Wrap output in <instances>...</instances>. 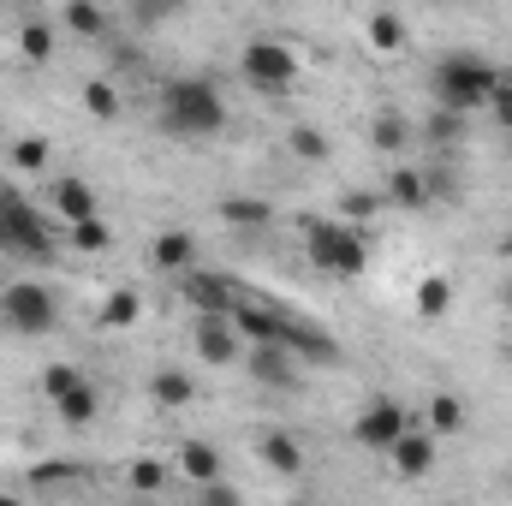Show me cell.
<instances>
[{"label":"cell","mask_w":512,"mask_h":506,"mask_svg":"<svg viewBox=\"0 0 512 506\" xmlns=\"http://www.w3.org/2000/svg\"><path fill=\"white\" fill-rule=\"evenodd\" d=\"M155 126L179 143H203L227 131V96L209 78H167L161 102H155Z\"/></svg>","instance_id":"6da1fadb"},{"label":"cell","mask_w":512,"mask_h":506,"mask_svg":"<svg viewBox=\"0 0 512 506\" xmlns=\"http://www.w3.org/2000/svg\"><path fill=\"white\" fill-rule=\"evenodd\" d=\"M298 233H304V256H310V268H322V274H334V280H358V274L370 268V245L358 239L352 221L304 215Z\"/></svg>","instance_id":"7a4b0ae2"},{"label":"cell","mask_w":512,"mask_h":506,"mask_svg":"<svg viewBox=\"0 0 512 506\" xmlns=\"http://www.w3.org/2000/svg\"><path fill=\"white\" fill-rule=\"evenodd\" d=\"M495 78H501V72H495L489 60H477V54H441V60H435V72H429V96H435V108L471 114V108H483V102H489Z\"/></svg>","instance_id":"3957f363"},{"label":"cell","mask_w":512,"mask_h":506,"mask_svg":"<svg viewBox=\"0 0 512 506\" xmlns=\"http://www.w3.org/2000/svg\"><path fill=\"white\" fill-rule=\"evenodd\" d=\"M0 322L18 334V340H42L60 328V304L42 280H6L0 286Z\"/></svg>","instance_id":"277c9868"},{"label":"cell","mask_w":512,"mask_h":506,"mask_svg":"<svg viewBox=\"0 0 512 506\" xmlns=\"http://www.w3.org/2000/svg\"><path fill=\"white\" fill-rule=\"evenodd\" d=\"M0 251L18 256V262H48V256H54L48 221H42L24 197H12V191H0Z\"/></svg>","instance_id":"5b68a950"},{"label":"cell","mask_w":512,"mask_h":506,"mask_svg":"<svg viewBox=\"0 0 512 506\" xmlns=\"http://www.w3.org/2000/svg\"><path fill=\"white\" fill-rule=\"evenodd\" d=\"M239 78L262 96H286L298 84V54L286 42H274V36H251L245 54H239Z\"/></svg>","instance_id":"8992f818"},{"label":"cell","mask_w":512,"mask_h":506,"mask_svg":"<svg viewBox=\"0 0 512 506\" xmlns=\"http://www.w3.org/2000/svg\"><path fill=\"white\" fill-rule=\"evenodd\" d=\"M405 429H411V411H405L399 399H387V393H376V399L352 417V441H358V447H370V453H387Z\"/></svg>","instance_id":"52a82bcc"},{"label":"cell","mask_w":512,"mask_h":506,"mask_svg":"<svg viewBox=\"0 0 512 506\" xmlns=\"http://www.w3.org/2000/svg\"><path fill=\"white\" fill-rule=\"evenodd\" d=\"M280 346H286L298 364H316V370H340V358H346L334 334H322L316 322H304V316H292V310H286V322H280Z\"/></svg>","instance_id":"ba28073f"},{"label":"cell","mask_w":512,"mask_h":506,"mask_svg":"<svg viewBox=\"0 0 512 506\" xmlns=\"http://www.w3.org/2000/svg\"><path fill=\"white\" fill-rule=\"evenodd\" d=\"M179 292H185V304L197 310V316H233V304L245 298L227 274H215V268H185L179 274Z\"/></svg>","instance_id":"9c48e42d"},{"label":"cell","mask_w":512,"mask_h":506,"mask_svg":"<svg viewBox=\"0 0 512 506\" xmlns=\"http://www.w3.org/2000/svg\"><path fill=\"white\" fill-rule=\"evenodd\" d=\"M191 346H197V358H203L209 370H227V364L245 358V334L233 328V316H197Z\"/></svg>","instance_id":"30bf717a"},{"label":"cell","mask_w":512,"mask_h":506,"mask_svg":"<svg viewBox=\"0 0 512 506\" xmlns=\"http://www.w3.org/2000/svg\"><path fill=\"white\" fill-rule=\"evenodd\" d=\"M435 447H441V435L411 423V429L387 447V459H393V471H399V477H411V483H417V477H429V471H435Z\"/></svg>","instance_id":"8fae6325"},{"label":"cell","mask_w":512,"mask_h":506,"mask_svg":"<svg viewBox=\"0 0 512 506\" xmlns=\"http://www.w3.org/2000/svg\"><path fill=\"white\" fill-rule=\"evenodd\" d=\"M245 352H251L245 370H251L262 387H274V393H292V387H298V358H292L280 340H262V346H245Z\"/></svg>","instance_id":"7c38bea8"},{"label":"cell","mask_w":512,"mask_h":506,"mask_svg":"<svg viewBox=\"0 0 512 506\" xmlns=\"http://www.w3.org/2000/svg\"><path fill=\"white\" fill-rule=\"evenodd\" d=\"M280 322H286V310H280V304H262V298H239V304H233V328L245 334V346L280 340Z\"/></svg>","instance_id":"4fadbf2b"},{"label":"cell","mask_w":512,"mask_h":506,"mask_svg":"<svg viewBox=\"0 0 512 506\" xmlns=\"http://www.w3.org/2000/svg\"><path fill=\"white\" fill-rule=\"evenodd\" d=\"M256 459H262L268 471H280V477H298L310 453H304V441H298L292 429H268V435L256 441Z\"/></svg>","instance_id":"5bb4252c"},{"label":"cell","mask_w":512,"mask_h":506,"mask_svg":"<svg viewBox=\"0 0 512 506\" xmlns=\"http://www.w3.org/2000/svg\"><path fill=\"white\" fill-rule=\"evenodd\" d=\"M149 262H155L161 274H185V268H197V239H191L185 227H167V233H155Z\"/></svg>","instance_id":"9a60e30c"},{"label":"cell","mask_w":512,"mask_h":506,"mask_svg":"<svg viewBox=\"0 0 512 506\" xmlns=\"http://www.w3.org/2000/svg\"><path fill=\"white\" fill-rule=\"evenodd\" d=\"M54 215L72 227V221H84V215H102L96 209V191H90V179H78V173H66V179H54Z\"/></svg>","instance_id":"2e32d148"},{"label":"cell","mask_w":512,"mask_h":506,"mask_svg":"<svg viewBox=\"0 0 512 506\" xmlns=\"http://www.w3.org/2000/svg\"><path fill=\"white\" fill-rule=\"evenodd\" d=\"M382 197L393 209H423V203H429V173H423V167H393L387 185H382Z\"/></svg>","instance_id":"e0dca14e"},{"label":"cell","mask_w":512,"mask_h":506,"mask_svg":"<svg viewBox=\"0 0 512 506\" xmlns=\"http://www.w3.org/2000/svg\"><path fill=\"white\" fill-rule=\"evenodd\" d=\"M54 48H60V24H48V18H24V24H18V54H24L30 66H48Z\"/></svg>","instance_id":"ac0fdd59"},{"label":"cell","mask_w":512,"mask_h":506,"mask_svg":"<svg viewBox=\"0 0 512 506\" xmlns=\"http://www.w3.org/2000/svg\"><path fill=\"white\" fill-rule=\"evenodd\" d=\"M54 411H60V423H66V429H90V423H96V411H102V393H96L90 381H78V387H66V393L54 399Z\"/></svg>","instance_id":"d6986e66"},{"label":"cell","mask_w":512,"mask_h":506,"mask_svg":"<svg viewBox=\"0 0 512 506\" xmlns=\"http://www.w3.org/2000/svg\"><path fill=\"white\" fill-rule=\"evenodd\" d=\"M173 465H179L191 483H215V477H221V447H215V441H179Z\"/></svg>","instance_id":"ffe728a7"},{"label":"cell","mask_w":512,"mask_h":506,"mask_svg":"<svg viewBox=\"0 0 512 506\" xmlns=\"http://www.w3.org/2000/svg\"><path fill=\"white\" fill-rule=\"evenodd\" d=\"M60 30H72L78 42H102V36H108V6H102V0H66Z\"/></svg>","instance_id":"44dd1931"},{"label":"cell","mask_w":512,"mask_h":506,"mask_svg":"<svg viewBox=\"0 0 512 506\" xmlns=\"http://www.w3.org/2000/svg\"><path fill=\"white\" fill-rule=\"evenodd\" d=\"M233 233H262L268 221H274V209L262 203V197H221V209H215Z\"/></svg>","instance_id":"7402d4cb"},{"label":"cell","mask_w":512,"mask_h":506,"mask_svg":"<svg viewBox=\"0 0 512 506\" xmlns=\"http://www.w3.org/2000/svg\"><path fill=\"white\" fill-rule=\"evenodd\" d=\"M149 399H155L161 411H185V405L197 399V381L185 376V370H161V376L149 381Z\"/></svg>","instance_id":"603a6c76"},{"label":"cell","mask_w":512,"mask_h":506,"mask_svg":"<svg viewBox=\"0 0 512 506\" xmlns=\"http://www.w3.org/2000/svg\"><path fill=\"white\" fill-rule=\"evenodd\" d=\"M84 114H90V120H102V126H114V120L126 114V102H120L114 78H90V84H84Z\"/></svg>","instance_id":"cb8c5ba5"},{"label":"cell","mask_w":512,"mask_h":506,"mask_svg":"<svg viewBox=\"0 0 512 506\" xmlns=\"http://www.w3.org/2000/svg\"><path fill=\"white\" fill-rule=\"evenodd\" d=\"M423 429H435V435H459V429H465V399H459V393H435V399L423 405Z\"/></svg>","instance_id":"d4e9b609"},{"label":"cell","mask_w":512,"mask_h":506,"mask_svg":"<svg viewBox=\"0 0 512 506\" xmlns=\"http://www.w3.org/2000/svg\"><path fill=\"white\" fill-rule=\"evenodd\" d=\"M137 316H143V298L131 292V286H114L108 298H102V328H137Z\"/></svg>","instance_id":"484cf974"},{"label":"cell","mask_w":512,"mask_h":506,"mask_svg":"<svg viewBox=\"0 0 512 506\" xmlns=\"http://www.w3.org/2000/svg\"><path fill=\"white\" fill-rule=\"evenodd\" d=\"M126 483L137 489V495H167L173 465H167V459H131V465H126Z\"/></svg>","instance_id":"4316f807"},{"label":"cell","mask_w":512,"mask_h":506,"mask_svg":"<svg viewBox=\"0 0 512 506\" xmlns=\"http://www.w3.org/2000/svg\"><path fill=\"white\" fill-rule=\"evenodd\" d=\"M447 310H453V280H447V274H429V280L417 286V316H423V322H441Z\"/></svg>","instance_id":"83f0119b"},{"label":"cell","mask_w":512,"mask_h":506,"mask_svg":"<svg viewBox=\"0 0 512 506\" xmlns=\"http://www.w3.org/2000/svg\"><path fill=\"white\" fill-rule=\"evenodd\" d=\"M370 143H376L382 155H399V149L411 143V120H399L393 108H382V114L370 120Z\"/></svg>","instance_id":"f1b7e54d"},{"label":"cell","mask_w":512,"mask_h":506,"mask_svg":"<svg viewBox=\"0 0 512 506\" xmlns=\"http://www.w3.org/2000/svg\"><path fill=\"white\" fill-rule=\"evenodd\" d=\"M72 245H78V251H90V256L114 251V227H108L102 215H84V221H72Z\"/></svg>","instance_id":"f546056e"},{"label":"cell","mask_w":512,"mask_h":506,"mask_svg":"<svg viewBox=\"0 0 512 506\" xmlns=\"http://www.w3.org/2000/svg\"><path fill=\"white\" fill-rule=\"evenodd\" d=\"M370 48H376V54H399V48H405V18H399V12H376V18H370Z\"/></svg>","instance_id":"4dcf8cb0"},{"label":"cell","mask_w":512,"mask_h":506,"mask_svg":"<svg viewBox=\"0 0 512 506\" xmlns=\"http://www.w3.org/2000/svg\"><path fill=\"white\" fill-rule=\"evenodd\" d=\"M286 149H292L298 161H328V131L322 126H292L286 131Z\"/></svg>","instance_id":"1f68e13d"},{"label":"cell","mask_w":512,"mask_h":506,"mask_svg":"<svg viewBox=\"0 0 512 506\" xmlns=\"http://www.w3.org/2000/svg\"><path fill=\"white\" fill-rule=\"evenodd\" d=\"M78 483H84V471L78 465H60V459H48V465L30 471V489H78Z\"/></svg>","instance_id":"d6a6232c"},{"label":"cell","mask_w":512,"mask_h":506,"mask_svg":"<svg viewBox=\"0 0 512 506\" xmlns=\"http://www.w3.org/2000/svg\"><path fill=\"white\" fill-rule=\"evenodd\" d=\"M12 167L18 173H48V143L42 137H12Z\"/></svg>","instance_id":"836d02e7"},{"label":"cell","mask_w":512,"mask_h":506,"mask_svg":"<svg viewBox=\"0 0 512 506\" xmlns=\"http://www.w3.org/2000/svg\"><path fill=\"white\" fill-rule=\"evenodd\" d=\"M423 137H429V143H459V137H465V114H453V108H435V114L423 120Z\"/></svg>","instance_id":"e575fe53"},{"label":"cell","mask_w":512,"mask_h":506,"mask_svg":"<svg viewBox=\"0 0 512 506\" xmlns=\"http://www.w3.org/2000/svg\"><path fill=\"white\" fill-rule=\"evenodd\" d=\"M382 209H387L382 191H346V197H340V215H346V221H376Z\"/></svg>","instance_id":"d590c367"},{"label":"cell","mask_w":512,"mask_h":506,"mask_svg":"<svg viewBox=\"0 0 512 506\" xmlns=\"http://www.w3.org/2000/svg\"><path fill=\"white\" fill-rule=\"evenodd\" d=\"M483 108L495 114V126H501V131H512V72L495 78V90H489V102H483Z\"/></svg>","instance_id":"8d00e7d4"},{"label":"cell","mask_w":512,"mask_h":506,"mask_svg":"<svg viewBox=\"0 0 512 506\" xmlns=\"http://www.w3.org/2000/svg\"><path fill=\"white\" fill-rule=\"evenodd\" d=\"M78 381H84L78 364H48V370H42V393H48V399H60V393H66V387H78Z\"/></svg>","instance_id":"74e56055"},{"label":"cell","mask_w":512,"mask_h":506,"mask_svg":"<svg viewBox=\"0 0 512 506\" xmlns=\"http://www.w3.org/2000/svg\"><path fill=\"white\" fill-rule=\"evenodd\" d=\"M179 6H185V0H137V18H143V24H155V18H173Z\"/></svg>","instance_id":"f35d334b"},{"label":"cell","mask_w":512,"mask_h":506,"mask_svg":"<svg viewBox=\"0 0 512 506\" xmlns=\"http://www.w3.org/2000/svg\"><path fill=\"white\" fill-rule=\"evenodd\" d=\"M197 495H203L209 506H233V501H239V489H227L221 477H215V483H197Z\"/></svg>","instance_id":"ab89813d"},{"label":"cell","mask_w":512,"mask_h":506,"mask_svg":"<svg viewBox=\"0 0 512 506\" xmlns=\"http://www.w3.org/2000/svg\"><path fill=\"white\" fill-rule=\"evenodd\" d=\"M495 251H501V256H507V262H512V227H507V233H501V245H495Z\"/></svg>","instance_id":"60d3db41"},{"label":"cell","mask_w":512,"mask_h":506,"mask_svg":"<svg viewBox=\"0 0 512 506\" xmlns=\"http://www.w3.org/2000/svg\"><path fill=\"white\" fill-rule=\"evenodd\" d=\"M507 310H512V280H507Z\"/></svg>","instance_id":"b9f144b4"},{"label":"cell","mask_w":512,"mask_h":506,"mask_svg":"<svg viewBox=\"0 0 512 506\" xmlns=\"http://www.w3.org/2000/svg\"><path fill=\"white\" fill-rule=\"evenodd\" d=\"M507 358H512V334H507Z\"/></svg>","instance_id":"7bdbcfd3"},{"label":"cell","mask_w":512,"mask_h":506,"mask_svg":"<svg viewBox=\"0 0 512 506\" xmlns=\"http://www.w3.org/2000/svg\"><path fill=\"white\" fill-rule=\"evenodd\" d=\"M12 6H24V0H12Z\"/></svg>","instance_id":"ee69618b"}]
</instances>
